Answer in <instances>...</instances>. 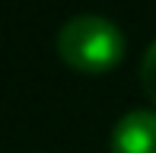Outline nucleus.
<instances>
[{
  "mask_svg": "<svg viewBox=\"0 0 156 153\" xmlns=\"http://www.w3.org/2000/svg\"><path fill=\"white\" fill-rule=\"evenodd\" d=\"M58 54L80 73H105L124 58V32L108 16L80 13L61 26Z\"/></svg>",
  "mask_w": 156,
  "mask_h": 153,
  "instance_id": "f257e3e1",
  "label": "nucleus"
},
{
  "mask_svg": "<svg viewBox=\"0 0 156 153\" xmlns=\"http://www.w3.org/2000/svg\"><path fill=\"white\" fill-rule=\"evenodd\" d=\"M112 153H156V112L131 109L112 128Z\"/></svg>",
  "mask_w": 156,
  "mask_h": 153,
  "instance_id": "f03ea898",
  "label": "nucleus"
},
{
  "mask_svg": "<svg viewBox=\"0 0 156 153\" xmlns=\"http://www.w3.org/2000/svg\"><path fill=\"white\" fill-rule=\"evenodd\" d=\"M140 83H144L150 102L156 105V41L144 51V61H140Z\"/></svg>",
  "mask_w": 156,
  "mask_h": 153,
  "instance_id": "7ed1b4c3",
  "label": "nucleus"
}]
</instances>
